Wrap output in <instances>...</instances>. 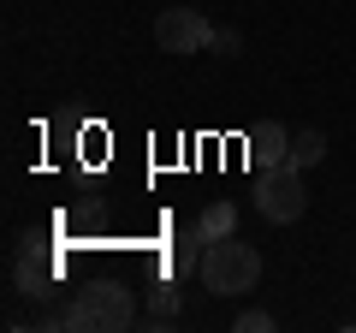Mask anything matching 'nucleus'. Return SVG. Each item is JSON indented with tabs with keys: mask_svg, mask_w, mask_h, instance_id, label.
<instances>
[{
	"mask_svg": "<svg viewBox=\"0 0 356 333\" xmlns=\"http://www.w3.org/2000/svg\"><path fill=\"white\" fill-rule=\"evenodd\" d=\"M255 280H261V256H255V244H238V232L208 244L202 286L214 297H243V292H255Z\"/></svg>",
	"mask_w": 356,
	"mask_h": 333,
	"instance_id": "nucleus-1",
	"label": "nucleus"
},
{
	"mask_svg": "<svg viewBox=\"0 0 356 333\" xmlns=\"http://www.w3.org/2000/svg\"><path fill=\"white\" fill-rule=\"evenodd\" d=\"M255 208H261L273 226H291L303 220L309 191H303V166H280V173H255Z\"/></svg>",
	"mask_w": 356,
	"mask_h": 333,
	"instance_id": "nucleus-2",
	"label": "nucleus"
},
{
	"mask_svg": "<svg viewBox=\"0 0 356 333\" xmlns=\"http://www.w3.org/2000/svg\"><path fill=\"white\" fill-rule=\"evenodd\" d=\"M154 42H161V54H202L208 42H214V24H208L196 6H166V13L154 18Z\"/></svg>",
	"mask_w": 356,
	"mask_h": 333,
	"instance_id": "nucleus-3",
	"label": "nucleus"
},
{
	"mask_svg": "<svg viewBox=\"0 0 356 333\" xmlns=\"http://www.w3.org/2000/svg\"><path fill=\"white\" fill-rule=\"evenodd\" d=\"M54 280H60V268L48 262L42 238H36V232H30V238H18V250H13V286H18V297L48 304V297H54Z\"/></svg>",
	"mask_w": 356,
	"mask_h": 333,
	"instance_id": "nucleus-4",
	"label": "nucleus"
},
{
	"mask_svg": "<svg viewBox=\"0 0 356 333\" xmlns=\"http://www.w3.org/2000/svg\"><path fill=\"white\" fill-rule=\"evenodd\" d=\"M250 166H255V173H280V166H291V131H285V125H255L250 131Z\"/></svg>",
	"mask_w": 356,
	"mask_h": 333,
	"instance_id": "nucleus-5",
	"label": "nucleus"
},
{
	"mask_svg": "<svg viewBox=\"0 0 356 333\" xmlns=\"http://www.w3.org/2000/svg\"><path fill=\"white\" fill-rule=\"evenodd\" d=\"M95 297H102V333L143 327V316H137V292H131V286H95Z\"/></svg>",
	"mask_w": 356,
	"mask_h": 333,
	"instance_id": "nucleus-6",
	"label": "nucleus"
},
{
	"mask_svg": "<svg viewBox=\"0 0 356 333\" xmlns=\"http://www.w3.org/2000/svg\"><path fill=\"white\" fill-rule=\"evenodd\" d=\"M208 232H202V220L196 226H184L172 238V250H166V268H172V280H184V274H202V256H208Z\"/></svg>",
	"mask_w": 356,
	"mask_h": 333,
	"instance_id": "nucleus-7",
	"label": "nucleus"
},
{
	"mask_svg": "<svg viewBox=\"0 0 356 333\" xmlns=\"http://www.w3.org/2000/svg\"><path fill=\"white\" fill-rule=\"evenodd\" d=\"M172 321H178V286L166 280V286L149 292V316H143V327H172Z\"/></svg>",
	"mask_w": 356,
	"mask_h": 333,
	"instance_id": "nucleus-8",
	"label": "nucleus"
},
{
	"mask_svg": "<svg viewBox=\"0 0 356 333\" xmlns=\"http://www.w3.org/2000/svg\"><path fill=\"white\" fill-rule=\"evenodd\" d=\"M202 232L208 238H232V232H238V208H232L226 196H214V203L202 208Z\"/></svg>",
	"mask_w": 356,
	"mask_h": 333,
	"instance_id": "nucleus-9",
	"label": "nucleus"
},
{
	"mask_svg": "<svg viewBox=\"0 0 356 333\" xmlns=\"http://www.w3.org/2000/svg\"><path fill=\"white\" fill-rule=\"evenodd\" d=\"M327 155V137L321 131H291V166H315Z\"/></svg>",
	"mask_w": 356,
	"mask_h": 333,
	"instance_id": "nucleus-10",
	"label": "nucleus"
},
{
	"mask_svg": "<svg viewBox=\"0 0 356 333\" xmlns=\"http://www.w3.org/2000/svg\"><path fill=\"white\" fill-rule=\"evenodd\" d=\"M238 333H273V309H238Z\"/></svg>",
	"mask_w": 356,
	"mask_h": 333,
	"instance_id": "nucleus-11",
	"label": "nucleus"
},
{
	"mask_svg": "<svg viewBox=\"0 0 356 333\" xmlns=\"http://www.w3.org/2000/svg\"><path fill=\"white\" fill-rule=\"evenodd\" d=\"M208 48H214V54H238L243 36H238V30H214V42H208Z\"/></svg>",
	"mask_w": 356,
	"mask_h": 333,
	"instance_id": "nucleus-12",
	"label": "nucleus"
}]
</instances>
